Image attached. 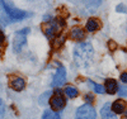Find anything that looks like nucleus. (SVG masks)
I'll return each mask as SVG.
<instances>
[{
  "label": "nucleus",
  "instance_id": "obj_6",
  "mask_svg": "<svg viewBox=\"0 0 127 119\" xmlns=\"http://www.w3.org/2000/svg\"><path fill=\"white\" fill-rule=\"evenodd\" d=\"M111 105H112L111 103H105L102 106V109H100V117H102V119H118L117 115L112 112Z\"/></svg>",
  "mask_w": 127,
  "mask_h": 119
},
{
  "label": "nucleus",
  "instance_id": "obj_7",
  "mask_svg": "<svg viewBox=\"0 0 127 119\" xmlns=\"http://www.w3.org/2000/svg\"><path fill=\"white\" fill-rule=\"evenodd\" d=\"M24 45H26V36L15 33V37L13 38V51L18 53L20 49L23 48Z\"/></svg>",
  "mask_w": 127,
  "mask_h": 119
},
{
  "label": "nucleus",
  "instance_id": "obj_20",
  "mask_svg": "<svg viewBox=\"0 0 127 119\" xmlns=\"http://www.w3.org/2000/svg\"><path fill=\"white\" fill-rule=\"evenodd\" d=\"M31 32V29L29 28H24V29H20V30H18L17 33H19V34H23V36H26V34H28Z\"/></svg>",
  "mask_w": 127,
  "mask_h": 119
},
{
  "label": "nucleus",
  "instance_id": "obj_26",
  "mask_svg": "<svg viewBox=\"0 0 127 119\" xmlns=\"http://www.w3.org/2000/svg\"><path fill=\"white\" fill-rule=\"evenodd\" d=\"M126 119H127V118H126Z\"/></svg>",
  "mask_w": 127,
  "mask_h": 119
},
{
  "label": "nucleus",
  "instance_id": "obj_13",
  "mask_svg": "<svg viewBox=\"0 0 127 119\" xmlns=\"http://www.w3.org/2000/svg\"><path fill=\"white\" fill-rule=\"evenodd\" d=\"M88 84L90 85V88L93 89L94 93H97V94H104V93H105V88H104L103 85L97 84V82H94V81H92V80H88Z\"/></svg>",
  "mask_w": 127,
  "mask_h": 119
},
{
  "label": "nucleus",
  "instance_id": "obj_10",
  "mask_svg": "<svg viewBox=\"0 0 127 119\" xmlns=\"http://www.w3.org/2000/svg\"><path fill=\"white\" fill-rule=\"evenodd\" d=\"M99 28H100V22L98 19H95V18L88 19L87 24H85V29L88 32H97Z\"/></svg>",
  "mask_w": 127,
  "mask_h": 119
},
{
  "label": "nucleus",
  "instance_id": "obj_25",
  "mask_svg": "<svg viewBox=\"0 0 127 119\" xmlns=\"http://www.w3.org/2000/svg\"><path fill=\"white\" fill-rule=\"evenodd\" d=\"M1 105H3V103H1V99H0V113H1V108H3Z\"/></svg>",
  "mask_w": 127,
  "mask_h": 119
},
{
  "label": "nucleus",
  "instance_id": "obj_1",
  "mask_svg": "<svg viewBox=\"0 0 127 119\" xmlns=\"http://www.w3.org/2000/svg\"><path fill=\"white\" fill-rule=\"evenodd\" d=\"M74 62H75L79 67L87 69L89 67L93 58H94V48L90 42H80L75 46L72 52Z\"/></svg>",
  "mask_w": 127,
  "mask_h": 119
},
{
  "label": "nucleus",
  "instance_id": "obj_16",
  "mask_svg": "<svg viewBox=\"0 0 127 119\" xmlns=\"http://www.w3.org/2000/svg\"><path fill=\"white\" fill-rule=\"evenodd\" d=\"M51 95H52L51 91H46L45 94H42L39 98V104H45L47 101V99H51Z\"/></svg>",
  "mask_w": 127,
  "mask_h": 119
},
{
  "label": "nucleus",
  "instance_id": "obj_22",
  "mask_svg": "<svg viewBox=\"0 0 127 119\" xmlns=\"http://www.w3.org/2000/svg\"><path fill=\"white\" fill-rule=\"evenodd\" d=\"M4 39H5V36H4V33L1 30H0V45H1V43L4 42Z\"/></svg>",
  "mask_w": 127,
  "mask_h": 119
},
{
  "label": "nucleus",
  "instance_id": "obj_17",
  "mask_svg": "<svg viewBox=\"0 0 127 119\" xmlns=\"http://www.w3.org/2000/svg\"><path fill=\"white\" fill-rule=\"evenodd\" d=\"M118 95L122 96V98H127V86H120Z\"/></svg>",
  "mask_w": 127,
  "mask_h": 119
},
{
  "label": "nucleus",
  "instance_id": "obj_15",
  "mask_svg": "<svg viewBox=\"0 0 127 119\" xmlns=\"http://www.w3.org/2000/svg\"><path fill=\"white\" fill-rule=\"evenodd\" d=\"M42 119H62L60 117V114L57 112H54V110H46L43 113V115H42Z\"/></svg>",
  "mask_w": 127,
  "mask_h": 119
},
{
  "label": "nucleus",
  "instance_id": "obj_5",
  "mask_svg": "<svg viewBox=\"0 0 127 119\" xmlns=\"http://www.w3.org/2000/svg\"><path fill=\"white\" fill-rule=\"evenodd\" d=\"M66 81V70L64 66H60L55 73V76L54 79H52V86L54 88H59V86H62L64 84H65Z\"/></svg>",
  "mask_w": 127,
  "mask_h": 119
},
{
  "label": "nucleus",
  "instance_id": "obj_12",
  "mask_svg": "<svg viewBox=\"0 0 127 119\" xmlns=\"http://www.w3.org/2000/svg\"><path fill=\"white\" fill-rule=\"evenodd\" d=\"M71 38L72 39H75V41H81V39H84V30L81 29V28H74L72 30H71Z\"/></svg>",
  "mask_w": 127,
  "mask_h": 119
},
{
  "label": "nucleus",
  "instance_id": "obj_19",
  "mask_svg": "<svg viewBox=\"0 0 127 119\" xmlns=\"http://www.w3.org/2000/svg\"><path fill=\"white\" fill-rule=\"evenodd\" d=\"M85 101H87V104H90V105H92V103L94 101V96H93L92 94H88V95L85 96Z\"/></svg>",
  "mask_w": 127,
  "mask_h": 119
},
{
  "label": "nucleus",
  "instance_id": "obj_2",
  "mask_svg": "<svg viewBox=\"0 0 127 119\" xmlns=\"http://www.w3.org/2000/svg\"><path fill=\"white\" fill-rule=\"evenodd\" d=\"M1 8L4 9L5 14L8 15V18L14 22V20H22V19H26V18H29L32 15V13L29 12H24V10H20V9H17L15 6L10 5L9 3L6 1H1Z\"/></svg>",
  "mask_w": 127,
  "mask_h": 119
},
{
  "label": "nucleus",
  "instance_id": "obj_24",
  "mask_svg": "<svg viewBox=\"0 0 127 119\" xmlns=\"http://www.w3.org/2000/svg\"><path fill=\"white\" fill-rule=\"evenodd\" d=\"M109 45H111V49L116 48V43H113V42H109Z\"/></svg>",
  "mask_w": 127,
  "mask_h": 119
},
{
  "label": "nucleus",
  "instance_id": "obj_23",
  "mask_svg": "<svg viewBox=\"0 0 127 119\" xmlns=\"http://www.w3.org/2000/svg\"><path fill=\"white\" fill-rule=\"evenodd\" d=\"M52 18H51V15H46L45 18H43V22H48V20H51Z\"/></svg>",
  "mask_w": 127,
  "mask_h": 119
},
{
  "label": "nucleus",
  "instance_id": "obj_18",
  "mask_svg": "<svg viewBox=\"0 0 127 119\" xmlns=\"http://www.w3.org/2000/svg\"><path fill=\"white\" fill-rule=\"evenodd\" d=\"M116 10H117L118 13H127V8L123 4H120L117 8H116Z\"/></svg>",
  "mask_w": 127,
  "mask_h": 119
},
{
  "label": "nucleus",
  "instance_id": "obj_9",
  "mask_svg": "<svg viewBox=\"0 0 127 119\" xmlns=\"http://www.w3.org/2000/svg\"><path fill=\"white\" fill-rule=\"evenodd\" d=\"M10 88L14 89L15 91H22L26 88V80L23 77H15L10 82Z\"/></svg>",
  "mask_w": 127,
  "mask_h": 119
},
{
  "label": "nucleus",
  "instance_id": "obj_11",
  "mask_svg": "<svg viewBox=\"0 0 127 119\" xmlns=\"http://www.w3.org/2000/svg\"><path fill=\"white\" fill-rule=\"evenodd\" d=\"M104 88H105V93L113 95L116 91H117V81H116L114 79H107L105 80Z\"/></svg>",
  "mask_w": 127,
  "mask_h": 119
},
{
  "label": "nucleus",
  "instance_id": "obj_4",
  "mask_svg": "<svg viewBox=\"0 0 127 119\" xmlns=\"http://www.w3.org/2000/svg\"><path fill=\"white\" fill-rule=\"evenodd\" d=\"M50 105H51V108H52V110H54V112L61 110V109H64V108H65L66 101H65L64 95L61 94V91H57L56 94H54V96H51Z\"/></svg>",
  "mask_w": 127,
  "mask_h": 119
},
{
  "label": "nucleus",
  "instance_id": "obj_14",
  "mask_svg": "<svg viewBox=\"0 0 127 119\" xmlns=\"http://www.w3.org/2000/svg\"><path fill=\"white\" fill-rule=\"evenodd\" d=\"M65 94H66V96H69V98H76V96L79 95V90L75 88V86L69 85V86L65 88Z\"/></svg>",
  "mask_w": 127,
  "mask_h": 119
},
{
  "label": "nucleus",
  "instance_id": "obj_3",
  "mask_svg": "<svg viewBox=\"0 0 127 119\" xmlns=\"http://www.w3.org/2000/svg\"><path fill=\"white\" fill-rule=\"evenodd\" d=\"M75 119H97V113H95L94 106L87 103L79 106L75 114Z\"/></svg>",
  "mask_w": 127,
  "mask_h": 119
},
{
  "label": "nucleus",
  "instance_id": "obj_21",
  "mask_svg": "<svg viewBox=\"0 0 127 119\" xmlns=\"http://www.w3.org/2000/svg\"><path fill=\"white\" fill-rule=\"evenodd\" d=\"M121 81H122L123 84H127V72L121 73Z\"/></svg>",
  "mask_w": 127,
  "mask_h": 119
},
{
  "label": "nucleus",
  "instance_id": "obj_8",
  "mask_svg": "<svg viewBox=\"0 0 127 119\" xmlns=\"http://www.w3.org/2000/svg\"><path fill=\"white\" fill-rule=\"evenodd\" d=\"M111 108H112V112L114 114H122V113L126 112V103L122 99H118V100H116L114 103H112Z\"/></svg>",
  "mask_w": 127,
  "mask_h": 119
}]
</instances>
